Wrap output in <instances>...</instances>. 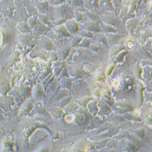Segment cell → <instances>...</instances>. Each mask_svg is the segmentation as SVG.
<instances>
[{
	"label": "cell",
	"mask_w": 152,
	"mask_h": 152,
	"mask_svg": "<svg viewBox=\"0 0 152 152\" xmlns=\"http://www.w3.org/2000/svg\"><path fill=\"white\" fill-rule=\"evenodd\" d=\"M51 1L54 4H59L63 2V0H51Z\"/></svg>",
	"instance_id": "obj_1"
}]
</instances>
